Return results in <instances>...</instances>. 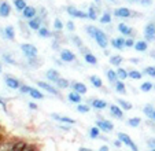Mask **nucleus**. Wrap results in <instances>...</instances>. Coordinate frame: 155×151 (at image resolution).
Returning a JSON list of instances; mask_svg holds the SVG:
<instances>
[{
	"instance_id": "obj_1",
	"label": "nucleus",
	"mask_w": 155,
	"mask_h": 151,
	"mask_svg": "<svg viewBox=\"0 0 155 151\" xmlns=\"http://www.w3.org/2000/svg\"><path fill=\"white\" fill-rule=\"evenodd\" d=\"M8 150H14V151H29V150H37L35 144L32 143H26L25 140H15L14 143H10L7 146Z\"/></svg>"
},
{
	"instance_id": "obj_2",
	"label": "nucleus",
	"mask_w": 155,
	"mask_h": 151,
	"mask_svg": "<svg viewBox=\"0 0 155 151\" xmlns=\"http://www.w3.org/2000/svg\"><path fill=\"white\" fill-rule=\"evenodd\" d=\"M21 49H22V52H24V55L26 56V58H35L38 54L37 47L33 45V44H29V43L21 44Z\"/></svg>"
},
{
	"instance_id": "obj_3",
	"label": "nucleus",
	"mask_w": 155,
	"mask_h": 151,
	"mask_svg": "<svg viewBox=\"0 0 155 151\" xmlns=\"http://www.w3.org/2000/svg\"><path fill=\"white\" fill-rule=\"evenodd\" d=\"M95 40H96V43H97V45L100 47V48H107L108 47V39H107V36H106V33L103 32V30H100V29H97L96 30V33H95Z\"/></svg>"
},
{
	"instance_id": "obj_4",
	"label": "nucleus",
	"mask_w": 155,
	"mask_h": 151,
	"mask_svg": "<svg viewBox=\"0 0 155 151\" xmlns=\"http://www.w3.org/2000/svg\"><path fill=\"white\" fill-rule=\"evenodd\" d=\"M36 84L38 85V87L41 88V89H44L45 92H48V93H51V95H55V96H61V92H59V89L56 87H54V85H51V84H48V82H45V81H37Z\"/></svg>"
},
{
	"instance_id": "obj_5",
	"label": "nucleus",
	"mask_w": 155,
	"mask_h": 151,
	"mask_svg": "<svg viewBox=\"0 0 155 151\" xmlns=\"http://www.w3.org/2000/svg\"><path fill=\"white\" fill-rule=\"evenodd\" d=\"M96 125L100 128V131L106 132V133H108V132H111L113 129H114V124L107 121V119H104V118H102V117H100L99 119H96Z\"/></svg>"
},
{
	"instance_id": "obj_6",
	"label": "nucleus",
	"mask_w": 155,
	"mask_h": 151,
	"mask_svg": "<svg viewBox=\"0 0 155 151\" xmlns=\"http://www.w3.org/2000/svg\"><path fill=\"white\" fill-rule=\"evenodd\" d=\"M155 39V22H148L144 28V40L154 41Z\"/></svg>"
},
{
	"instance_id": "obj_7",
	"label": "nucleus",
	"mask_w": 155,
	"mask_h": 151,
	"mask_svg": "<svg viewBox=\"0 0 155 151\" xmlns=\"http://www.w3.org/2000/svg\"><path fill=\"white\" fill-rule=\"evenodd\" d=\"M118 139H120L121 142H122L125 146H128L129 148H132L133 151H137V150H139L137 146H136L135 143H133V140L130 139V136H129V135H126V133H122V132H120V133H118Z\"/></svg>"
},
{
	"instance_id": "obj_8",
	"label": "nucleus",
	"mask_w": 155,
	"mask_h": 151,
	"mask_svg": "<svg viewBox=\"0 0 155 151\" xmlns=\"http://www.w3.org/2000/svg\"><path fill=\"white\" fill-rule=\"evenodd\" d=\"M66 11H68V14L73 18H80V19H85V18H88V12L81 11V10L76 8V7L69 6L68 8H66Z\"/></svg>"
},
{
	"instance_id": "obj_9",
	"label": "nucleus",
	"mask_w": 155,
	"mask_h": 151,
	"mask_svg": "<svg viewBox=\"0 0 155 151\" xmlns=\"http://www.w3.org/2000/svg\"><path fill=\"white\" fill-rule=\"evenodd\" d=\"M41 21H43V18H41L40 15H36L35 18L28 21V26L32 30H38L41 28Z\"/></svg>"
},
{
	"instance_id": "obj_10",
	"label": "nucleus",
	"mask_w": 155,
	"mask_h": 151,
	"mask_svg": "<svg viewBox=\"0 0 155 151\" xmlns=\"http://www.w3.org/2000/svg\"><path fill=\"white\" fill-rule=\"evenodd\" d=\"M110 114H111L114 118L122 119L124 118V109H121L120 105H110Z\"/></svg>"
},
{
	"instance_id": "obj_11",
	"label": "nucleus",
	"mask_w": 155,
	"mask_h": 151,
	"mask_svg": "<svg viewBox=\"0 0 155 151\" xmlns=\"http://www.w3.org/2000/svg\"><path fill=\"white\" fill-rule=\"evenodd\" d=\"M61 59L63 62H66V63H69V62L76 61V55H74V52H71L70 49H62L61 51Z\"/></svg>"
},
{
	"instance_id": "obj_12",
	"label": "nucleus",
	"mask_w": 155,
	"mask_h": 151,
	"mask_svg": "<svg viewBox=\"0 0 155 151\" xmlns=\"http://www.w3.org/2000/svg\"><path fill=\"white\" fill-rule=\"evenodd\" d=\"M36 15H37V10H36L33 6H26L24 10H22V17H24L25 19H32V18H35Z\"/></svg>"
},
{
	"instance_id": "obj_13",
	"label": "nucleus",
	"mask_w": 155,
	"mask_h": 151,
	"mask_svg": "<svg viewBox=\"0 0 155 151\" xmlns=\"http://www.w3.org/2000/svg\"><path fill=\"white\" fill-rule=\"evenodd\" d=\"M114 15L117 18H130L132 17V11L126 7H118L114 10Z\"/></svg>"
},
{
	"instance_id": "obj_14",
	"label": "nucleus",
	"mask_w": 155,
	"mask_h": 151,
	"mask_svg": "<svg viewBox=\"0 0 155 151\" xmlns=\"http://www.w3.org/2000/svg\"><path fill=\"white\" fill-rule=\"evenodd\" d=\"M4 81H6L7 87L11 88V89H19V87H21V82L17 79H14V77H10V76H7L6 79H4Z\"/></svg>"
},
{
	"instance_id": "obj_15",
	"label": "nucleus",
	"mask_w": 155,
	"mask_h": 151,
	"mask_svg": "<svg viewBox=\"0 0 155 151\" xmlns=\"http://www.w3.org/2000/svg\"><path fill=\"white\" fill-rule=\"evenodd\" d=\"M10 14H11V6L7 2H2L0 3V17L7 18Z\"/></svg>"
},
{
	"instance_id": "obj_16",
	"label": "nucleus",
	"mask_w": 155,
	"mask_h": 151,
	"mask_svg": "<svg viewBox=\"0 0 155 151\" xmlns=\"http://www.w3.org/2000/svg\"><path fill=\"white\" fill-rule=\"evenodd\" d=\"M111 45L118 51H122L125 48V39L124 37H115L111 40Z\"/></svg>"
},
{
	"instance_id": "obj_17",
	"label": "nucleus",
	"mask_w": 155,
	"mask_h": 151,
	"mask_svg": "<svg viewBox=\"0 0 155 151\" xmlns=\"http://www.w3.org/2000/svg\"><path fill=\"white\" fill-rule=\"evenodd\" d=\"M133 48L137 51V52H146L147 48H148V41L147 40H139L135 43Z\"/></svg>"
},
{
	"instance_id": "obj_18",
	"label": "nucleus",
	"mask_w": 155,
	"mask_h": 151,
	"mask_svg": "<svg viewBox=\"0 0 155 151\" xmlns=\"http://www.w3.org/2000/svg\"><path fill=\"white\" fill-rule=\"evenodd\" d=\"M71 88H73V91H77V92L81 93V95H85V93L88 92L87 85L82 84V82H78V81L73 82V84H71Z\"/></svg>"
},
{
	"instance_id": "obj_19",
	"label": "nucleus",
	"mask_w": 155,
	"mask_h": 151,
	"mask_svg": "<svg viewBox=\"0 0 155 151\" xmlns=\"http://www.w3.org/2000/svg\"><path fill=\"white\" fill-rule=\"evenodd\" d=\"M68 99L70 100L71 103H76V105H78V103H81L82 96H81V93H78L77 91H73V92H70L68 95Z\"/></svg>"
},
{
	"instance_id": "obj_20",
	"label": "nucleus",
	"mask_w": 155,
	"mask_h": 151,
	"mask_svg": "<svg viewBox=\"0 0 155 151\" xmlns=\"http://www.w3.org/2000/svg\"><path fill=\"white\" fill-rule=\"evenodd\" d=\"M118 30H120V33L124 35V36H132V33H133V29L129 28L128 25L124 23V22H121L120 25H118Z\"/></svg>"
},
{
	"instance_id": "obj_21",
	"label": "nucleus",
	"mask_w": 155,
	"mask_h": 151,
	"mask_svg": "<svg viewBox=\"0 0 155 151\" xmlns=\"http://www.w3.org/2000/svg\"><path fill=\"white\" fill-rule=\"evenodd\" d=\"M45 77H47V80H50V81L55 82L56 80L61 77V76H59V72H58V70H55V69H48V70H47V74H45Z\"/></svg>"
},
{
	"instance_id": "obj_22",
	"label": "nucleus",
	"mask_w": 155,
	"mask_h": 151,
	"mask_svg": "<svg viewBox=\"0 0 155 151\" xmlns=\"http://www.w3.org/2000/svg\"><path fill=\"white\" fill-rule=\"evenodd\" d=\"M92 107L96 109V110H103V109L107 107V102L103 100V99H94L92 100Z\"/></svg>"
},
{
	"instance_id": "obj_23",
	"label": "nucleus",
	"mask_w": 155,
	"mask_h": 151,
	"mask_svg": "<svg viewBox=\"0 0 155 151\" xmlns=\"http://www.w3.org/2000/svg\"><path fill=\"white\" fill-rule=\"evenodd\" d=\"M55 87L58 88V89H66V88L70 87V82H69L66 79H62V77H59V79L55 81Z\"/></svg>"
},
{
	"instance_id": "obj_24",
	"label": "nucleus",
	"mask_w": 155,
	"mask_h": 151,
	"mask_svg": "<svg viewBox=\"0 0 155 151\" xmlns=\"http://www.w3.org/2000/svg\"><path fill=\"white\" fill-rule=\"evenodd\" d=\"M84 59H85V62H87V63L92 65V66H95V65L97 63V58L94 55V54L91 52V51L85 54V55H84Z\"/></svg>"
},
{
	"instance_id": "obj_25",
	"label": "nucleus",
	"mask_w": 155,
	"mask_h": 151,
	"mask_svg": "<svg viewBox=\"0 0 155 151\" xmlns=\"http://www.w3.org/2000/svg\"><path fill=\"white\" fill-rule=\"evenodd\" d=\"M97 11H99V10H97L94 4H91L89 8H88V18L92 21H96L97 19Z\"/></svg>"
},
{
	"instance_id": "obj_26",
	"label": "nucleus",
	"mask_w": 155,
	"mask_h": 151,
	"mask_svg": "<svg viewBox=\"0 0 155 151\" xmlns=\"http://www.w3.org/2000/svg\"><path fill=\"white\" fill-rule=\"evenodd\" d=\"M37 33L40 37H44V39H48V37H51V36H54V33L51 32V30H48V28H45V26H41L40 29L37 30Z\"/></svg>"
},
{
	"instance_id": "obj_27",
	"label": "nucleus",
	"mask_w": 155,
	"mask_h": 151,
	"mask_svg": "<svg viewBox=\"0 0 155 151\" xmlns=\"http://www.w3.org/2000/svg\"><path fill=\"white\" fill-rule=\"evenodd\" d=\"M114 88L118 93H122V95L126 93V87H125V84H124V80H118V81L114 84Z\"/></svg>"
},
{
	"instance_id": "obj_28",
	"label": "nucleus",
	"mask_w": 155,
	"mask_h": 151,
	"mask_svg": "<svg viewBox=\"0 0 155 151\" xmlns=\"http://www.w3.org/2000/svg\"><path fill=\"white\" fill-rule=\"evenodd\" d=\"M4 36H6V39L14 41L15 40V30H14V28H12V26H6V29H4Z\"/></svg>"
},
{
	"instance_id": "obj_29",
	"label": "nucleus",
	"mask_w": 155,
	"mask_h": 151,
	"mask_svg": "<svg viewBox=\"0 0 155 151\" xmlns=\"http://www.w3.org/2000/svg\"><path fill=\"white\" fill-rule=\"evenodd\" d=\"M106 74H107V79H108V81L111 82V84H115V82L118 81V74H117V72H114V70H107V73H106Z\"/></svg>"
},
{
	"instance_id": "obj_30",
	"label": "nucleus",
	"mask_w": 155,
	"mask_h": 151,
	"mask_svg": "<svg viewBox=\"0 0 155 151\" xmlns=\"http://www.w3.org/2000/svg\"><path fill=\"white\" fill-rule=\"evenodd\" d=\"M89 81H91V84L94 85L95 88H102L103 87V81L100 77H97V76H91L89 77Z\"/></svg>"
},
{
	"instance_id": "obj_31",
	"label": "nucleus",
	"mask_w": 155,
	"mask_h": 151,
	"mask_svg": "<svg viewBox=\"0 0 155 151\" xmlns=\"http://www.w3.org/2000/svg\"><path fill=\"white\" fill-rule=\"evenodd\" d=\"M117 103L121 106V109H124L125 111H129V110H132V103H129L128 100H124V99H117Z\"/></svg>"
},
{
	"instance_id": "obj_32",
	"label": "nucleus",
	"mask_w": 155,
	"mask_h": 151,
	"mask_svg": "<svg viewBox=\"0 0 155 151\" xmlns=\"http://www.w3.org/2000/svg\"><path fill=\"white\" fill-rule=\"evenodd\" d=\"M100 128L99 126H92L91 129H89V137H91V139H97V137H100Z\"/></svg>"
},
{
	"instance_id": "obj_33",
	"label": "nucleus",
	"mask_w": 155,
	"mask_h": 151,
	"mask_svg": "<svg viewBox=\"0 0 155 151\" xmlns=\"http://www.w3.org/2000/svg\"><path fill=\"white\" fill-rule=\"evenodd\" d=\"M122 61H124V58L121 55H113V56H110V63H111L113 66H121Z\"/></svg>"
},
{
	"instance_id": "obj_34",
	"label": "nucleus",
	"mask_w": 155,
	"mask_h": 151,
	"mask_svg": "<svg viewBox=\"0 0 155 151\" xmlns=\"http://www.w3.org/2000/svg\"><path fill=\"white\" fill-rule=\"evenodd\" d=\"M29 95L32 96L33 99H37V100H38V99H43V98H44V95H43V93L40 92V91L37 89V88H32V87H30Z\"/></svg>"
},
{
	"instance_id": "obj_35",
	"label": "nucleus",
	"mask_w": 155,
	"mask_h": 151,
	"mask_svg": "<svg viewBox=\"0 0 155 151\" xmlns=\"http://www.w3.org/2000/svg\"><path fill=\"white\" fill-rule=\"evenodd\" d=\"M99 21H100V23H104V25H106V23H110V22H111V14H110L108 11H104V12H103V15L100 17Z\"/></svg>"
},
{
	"instance_id": "obj_36",
	"label": "nucleus",
	"mask_w": 155,
	"mask_h": 151,
	"mask_svg": "<svg viewBox=\"0 0 155 151\" xmlns=\"http://www.w3.org/2000/svg\"><path fill=\"white\" fill-rule=\"evenodd\" d=\"M117 74H118V79H120V80H126L129 77V73L126 72L124 67H118V69H117Z\"/></svg>"
},
{
	"instance_id": "obj_37",
	"label": "nucleus",
	"mask_w": 155,
	"mask_h": 151,
	"mask_svg": "<svg viewBox=\"0 0 155 151\" xmlns=\"http://www.w3.org/2000/svg\"><path fill=\"white\" fill-rule=\"evenodd\" d=\"M128 73H129V79L132 80H140L143 77V73H140L139 70H130Z\"/></svg>"
},
{
	"instance_id": "obj_38",
	"label": "nucleus",
	"mask_w": 155,
	"mask_h": 151,
	"mask_svg": "<svg viewBox=\"0 0 155 151\" xmlns=\"http://www.w3.org/2000/svg\"><path fill=\"white\" fill-rule=\"evenodd\" d=\"M14 6H15V8H17L18 11H22V10H24L28 4H26V2H25V0H14Z\"/></svg>"
},
{
	"instance_id": "obj_39",
	"label": "nucleus",
	"mask_w": 155,
	"mask_h": 151,
	"mask_svg": "<svg viewBox=\"0 0 155 151\" xmlns=\"http://www.w3.org/2000/svg\"><path fill=\"white\" fill-rule=\"evenodd\" d=\"M152 88H154V84L150 82V81H146V82H143V84L140 85V89L143 91V92H150Z\"/></svg>"
},
{
	"instance_id": "obj_40",
	"label": "nucleus",
	"mask_w": 155,
	"mask_h": 151,
	"mask_svg": "<svg viewBox=\"0 0 155 151\" xmlns=\"http://www.w3.org/2000/svg\"><path fill=\"white\" fill-rule=\"evenodd\" d=\"M154 106H151V105H147L146 107L143 109V111H144V114H146L147 117H148L150 119H151V117H152V114H154Z\"/></svg>"
},
{
	"instance_id": "obj_41",
	"label": "nucleus",
	"mask_w": 155,
	"mask_h": 151,
	"mask_svg": "<svg viewBox=\"0 0 155 151\" xmlns=\"http://www.w3.org/2000/svg\"><path fill=\"white\" fill-rule=\"evenodd\" d=\"M54 28H55L56 32H62V30H63V28H64V25H63V22H62L59 18H56V19L54 21Z\"/></svg>"
},
{
	"instance_id": "obj_42",
	"label": "nucleus",
	"mask_w": 155,
	"mask_h": 151,
	"mask_svg": "<svg viewBox=\"0 0 155 151\" xmlns=\"http://www.w3.org/2000/svg\"><path fill=\"white\" fill-rule=\"evenodd\" d=\"M58 121L63 122V124H69V125L76 124V121H74L73 118H70V117H66V116H59V119H58Z\"/></svg>"
},
{
	"instance_id": "obj_43",
	"label": "nucleus",
	"mask_w": 155,
	"mask_h": 151,
	"mask_svg": "<svg viewBox=\"0 0 155 151\" xmlns=\"http://www.w3.org/2000/svg\"><path fill=\"white\" fill-rule=\"evenodd\" d=\"M141 122V119L139 118V117H133V118H129L128 119V125H130V126H133V128H136V126H139Z\"/></svg>"
},
{
	"instance_id": "obj_44",
	"label": "nucleus",
	"mask_w": 155,
	"mask_h": 151,
	"mask_svg": "<svg viewBox=\"0 0 155 151\" xmlns=\"http://www.w3.org/2000/svg\"><path fill=\"white\" fill-rule=\"evenodd\" d=\"M28 62H29V66H33V67L40 66V59H38L37 56H35V58H28Z\"/></svg>"
},
{
	"instance_id": "obj_45",
	"label": "nucleus",
	"mask_w": 155,
	"mask_h": 151,
	"mask_svg": "<svg viewBox=\"0 0 155 151\" xmlns=\"http://www.w3.org/2000/svg\"><path fill=\"white\" fill-rule=\"evenodd\" d=\"M89 110H91V107H88V105H81V103L77 105V111L78 113H89Z\"/></svg>"
},
{
	"instance_id": "obj_46",
	"label": "nucleus",
	"mask_w": 155,
	"mask_h": 151,
	"mask_svg": "<svg viewBox=\"0 0 155 151\" xmlns=\"http://www.w3.org/2000/svg\"><path fill=\"white\" fill-rule=\"evenodd\" d=\"M144 74L150 76V77H154L155 79V66H148L144 69Z\"/></svg>"
},
{
	"instance_id": "obj_47",
	"label": "nucleus",
	"mask_w": 155,
	"mask_h": 151,
	"mask_svg": "<svg viewBox=\"0 0 155 151\" xmlns=\"http://www.w3.org/2000/svg\"><path fill=\"white\" fill-rule=\"evenodd\" d=\"M96 30H97V28H96V26H94V25H89V26L87 28V33H88L89 36H91L92 39L95 37V33H96Z\"/></svg>"
},
{
	"instance_id": "obj_48",
	"label": "nucleus",
	"mask_w": 155,
	"mask_h": 151,
	"mask_svg": "<svg viewBox=\"0 0 155 151\" xmlns=\"http://www.w3.org/2000/svg\"><path fill=\"white\" fill-rule=\"evenodd\" d=\"M3 59L7 62V63H10V65H17V62H15V59L12 58L11 55H8V54H4V55H3Z\"/></svg>"
},
{
	"instance_id": "obj_49",
	"label": "nucleus",
	"mask_w": 155,
	"mask_h": 151,
	"mask_svg": "<svg viewBox=\"0 0 155 151\" xmlns=\"http://www.w3.org/2000/svg\"><path fill=\"white\" fill-rule=\"evenodd\" d=\"M66 29H68L69 32H74V30H76V25H74L73 21H69V22H66Z\"/></svg>"
},
{
	"instance_id": "obj_50",
	"label": "nucleus",
	"mask_w": 155,
	"mask_h": 151,
	"mask_svg": "<svg viewBox=\"0 0 155 151\" xmlns=\"http://www.w3.org/2000/svg\"><path fill=\"white\" fill-rule=\"evenodd\" d=\"M29 91H30V87H29V85L21 84V87H19V92H21V93H29Z\"/></svg>"
},
{
	"instance_id": "obj_51",
	"label": "nucleus",
	"mask_w": 155,
	"mask_h": 151,
	"mask_svg": "<svg viewBox=\"0 0 155 151\" xmlns=\"http://www.w3.org/2000/svg\"><path fill=\"white\" fill-rule=\"evenodd\" d=\"M135 43H136V41L135 40H133V39H126V40H125V48H132V47H133V45H135Z\"/></svg>"
},
{
	"instance_id": "obj_52",
	"label": "nucleus",
	"mask_w": 155,
	"mask_h": 151,
	"mask_svg": "<svg viewBox=\"0 0 155 151\" xmlns=\"http://www.w3.org/2000/svg\"><path fill=\"white\" fill-rule=\"evenodd\" d=\"M73 41H74V44H76L77 47H81V45H84V44H82V41H81V39L78 37V36H73Z\"/></svg>"
},
{
	"instance_id": "obj_53",
	"label": "nucleus",
	"mask_w": 155,
	"mask_h": 151,
	"mask_svg": "<svg viewBox=\"0 0 155 151\" xmlns=\"http://www.w3.org/2000/svg\"><path fill=\"white\" fill-rule=\"evenodd\" d=\"M147 146H148V148H151V150L155 151V139H148L147 140Z\"/></svg>"
},
{
	"instance_id": "obj_54",
	"label": "nucleus",
	"mask_w": 155,
	"mask_h": 151,
	"mask_svg": "<svg viewBox=\"0 0 155 151\" xmlns=\"http://www.w3.org/2000/svg\"><path fill=\"white\" fill-rule=\"evenodd\" d=\"M28 106H29V109H32V110H37V109H38V106L36 105V103H33V102H30Z\"/></svg>"
},
{
	"instance_id": "obj_55",
	"label": "nucleus",
	"mask_w": 155,
	"mask_h": 151,
	"mask_svg": "<svg viewBox=\"0 0 155 151\" xmlns=\"http://www.w3.org/2000/svg\"><path fill=\"white\" fill-rule=\"evenodd\" d=\"M151 2L152 0H140V4H143V6H150Z\"/></svg>"
},
{
	"instance_id": "obj_56",
	"label": "nucleus",
	"mask_w": 155,
	"mask_h": 151,
	"mask_svg": "<svg viewBox=\"0 0 155 151\" xmlns=\"http://www.w3.org/2000/svg\"><path fill=\"white\" fill-rule=\"evenodd\" d=\"M122 144H124V143L121 142L120 139H118V140H115V142H114V146H115V147H121V146H122Z\"/></svg>"
},
{
	"instance_id": "obj_57",
	"label": "nucleus",
	"mask_w": 155,
	"mask_h": 151,
	"mask_svg": "<svg viewBox=\"0 0 155 151\" xmlns=\"http://www.w3.org/2000/svg\"><path fill=\"white\" fill-rule=\"evenodd\" d=\"M130 62H132V63H139V62H140V59H137V58H132V59H130Z\"/></svg>"
},
{
	"instance_id": "obj_58",
	"label": "nucleus",
	"mask_w": 155,
	"mask_h": 151,
	"mask_svg": "<svg viewBox=\"0 0 155 151\" xmlns=\"http://www.w3.org/2000/svg\"><path fill=\"white\" fill-rule=\"evenodd\" d=\"M99 150H100V151H108V147H107V146H102Z\"/></svg>"
},
{
	"instance_id": "obj_59",
	"label": "nucleus",
	"mask_w": 155,
	"mask_h": 151,
	"mask_svg": "<svg viewBox=\"0 0 155 151\" xmlns=\"http://www.w3.org/2000/svg\"><path fill=\"white\" fill-rule=\"evenodd\" d=\"M126 2H129V3L135 4V3H140V0H126Z\"/></svg>"
},
{
	"instance_id": "obj_60",
	"label": "nucleus",
	"mask_w": 155,
	"mask_h": 151,
	"mask_svg": "<svg viewBox=\"0 0 155 151\" xmlns=\"http://www.w3.org/2000/svg\"><path fill=\"white\" fill-rule=\"evenodd\" d=\"M61 128H62V129H64V131H68V129H70V128L68 126V125H62Z\"/></svg>"
},
{
	"instance_id": "obj_61",
	"label": "nucleus",
	"mask_w": 155,
	"mask_h": 151,
	"mask_svg": "<svg viewBox=\"0 0 155 151\" xmlns=\"http://www.w3.org/2000/svg\"><path fill=\"white\" fill-rule=\"evenodd\" d=\"M150 56H151V58H155V51H152V52L150 54Z\"/></svg>"
},
{
	"instance_id": "obj_62",
	"label": "nucleus",
	"mask_w": 155,
	"mask_h": 151,
	"mask_svg": "<svg viewBox=\"0 0 155 151\" xmlns=\"http://www.w3.org/2000/svg\"><path fill=\"white\" fill-rule=\"evenodd\" d=\"M151 119H152V121H154V122H155V110H154V114H152V117H151Z\"/></svg>"
},
{
	"instance_id": "obj_63",
	"label": "nucleus",
	"mask_w": 155,
	"mask_h": 151,
	"mask_svg": "<svg viewBox=\"0 0 155 151\" xmlns=\"http://www.w3.org/2000/svg\"><path fill=\"white\" fill-rule=\"evenodd\" d=\"M95 3H97V4H100V0H95Z\"/></svg>"
},
{
	"instance_id": "obj_64",
	"label": "nucleus",
	"mask_w": 155,
	"mask_h": 151,
	"mask_svg": "<svg viewBox=\"0 0 155 151\" xmlns=\"http://www.w3.org/2000/svg\"><path fill=\"white\" fill-rule=\"evenodd\" d=\"M0 73H2V65H0Z\"/></svg>"
}]
</instances>
